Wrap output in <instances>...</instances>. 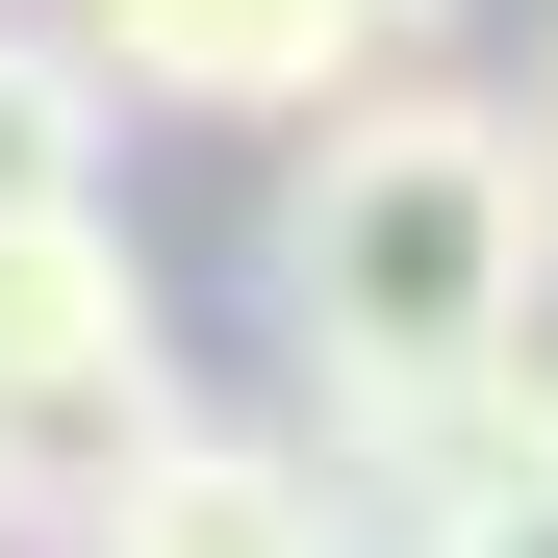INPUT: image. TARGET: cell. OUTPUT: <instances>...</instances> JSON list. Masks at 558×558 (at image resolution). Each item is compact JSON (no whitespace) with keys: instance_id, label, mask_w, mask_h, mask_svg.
Returning <instances> with one entry per match:
<instances>
[{"instance_id":"5","label":"cell","mask_w":558,"mask_h":558,"mask_svg":"<svg viewBox=\"0 0 558 558\" xmlns=\"http://www.w3.org/2000/svg\"><path fill=\"white\" fill-rule=\"evenodd\" d=\"M102 76L51 51V0H0V229H51V204H102Z\"/></svg>"},{"instance_id":"3","label":"cell","mask_w":558,"mask_h":558,"mask_svg":"<svg viewBox=\"0 0 558 558\" xmlns=\"http://www.w3.org/2000/svg\"><path fill=\"white\" fill-rule=\"evenodd\" d=\"M26 558H355V533H330V457L279 432V407H178V432L102 457Z\"/></svg>"},{"instance_id":"4","label":"cell","mask_w":558,"mask_h":558,"mask_svg":"<svg viewBox=\"0 0 558 558\" xmlns=\"http://www.w3.org/2000/svg\"><path fill=\"white\" fill-rule=\"evenodd\" d=\"M51 51L102 76V102H178V128H330L355 76H381L330 0H51Z\"/></svg>"},{"instance_id":"8","label":"cell","mask_w":558,"mask_h":558,"mask_svg":"<svg viewBox=\"0 0 558 558\" xmlns=\"http://www.w3.org/2000/svg\"><path fill=\"white\" fill-rule=\"evenodd\" d=\"M508 128H533V178H558V0H533V102H508Z\"/></svg>"},{"instance_id":"2","label":"cell","mask_w":558,"mask_h":558,"mask_svg":"<svg viewBox=\"0 0 558 558\" xmlns=\"http://www.w3.org/2000/svg\"><path fill=\"white\" fill-rule=\"evenodd\" d=\"M178 407V305H153V254L128 204H51V229H0V533H51L102 457H153Z\"/></svg>"},{"instance_id":"9","label":"cell","mask_w":558,"mask_h":558,"mask_svg":"<svg viewBox=\"0 0 558 558\" xmlns=\"http://www.w3.org/2000/svg\"><path fill=\"white\" fill-rule=\"evenodd\" d=\"M533 381H558V330H533Z\"/></svg>"},{"instance_id":"6","label":"cell","mask_w":558,"mask_h":558,"mask_svg":"<svg viewBox=\"0 0 558 558\" xmlns=\"http://www.w3.org/2000/svg\"><path fill=\"white\" fill-rule=\"evenodd\" d=\"M330 26H355V51H381V76H432L457 26H483V0H330Z\"/></svg>"},{"instance_id":"7","label":"cell","mask_w":558,"mask_h":558,"mask_svg":"<svg viewBox=\"0 0 558 558\" xmlns=\"http://www.w3.org/2000/svg\"><path fill=\"white\" fill-rule=\"evenodd\" d=\"M432 558H558V483H508L483 533H432Z\"/></svg>"},{"instance_id":"10","label":"cell","mask_w":558,"mask_h":558,"mask_svg":"<svg viewBox=\"0 0 558 558\" xmlns=\"http://www.w3.org/2000/svg\"><path fill=\"white\" fill-rule=\"evenodd\" d=\"M0 558H26V533H0Z\"/></svg>"},{"instance_id":"1","label":"cell","mask_w":558,"mask_h":558,"mask_svg":"<svg viewBox=\"0 0 558 558\" xmlns=\"http://www.w3.org/2000/svg\"><path fill=\"white\" fill-rule=\"evenodd\" d=\"M254 330L305 355V407H407L558 330V178L483 76H355L330 128H279L254 204Z\"/></svg>"}]
</instances>
